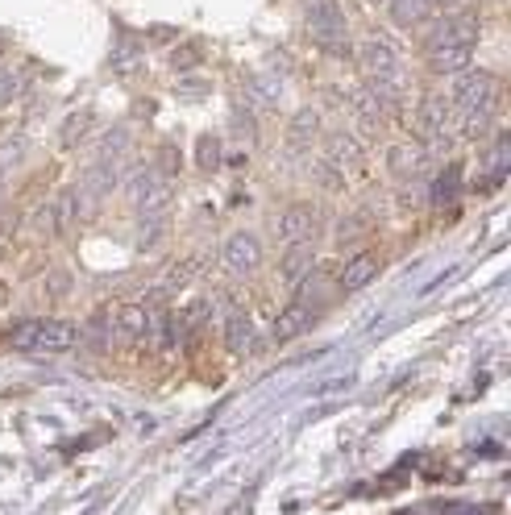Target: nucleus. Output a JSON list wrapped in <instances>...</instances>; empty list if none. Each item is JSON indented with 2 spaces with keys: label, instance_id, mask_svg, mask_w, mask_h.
Returning a JSON list of instances; mask_svg holds the SVG:
<instances>
[{
  "label": "nucleus",
  "instance_id": "obj_1",
  "mask_svg": "<svg viewBox=\"0 0 511 515\" xmlns=\"http://www.w3.org/2000/svg\"><path fill=\"white\" fill-rule=\"evenodd\" d=\"M9 345L22 354H67L79 345V329L71 321H22L13 324Z\"/></svg>",
  "mask_w": 511,
  "mask_h": 515
},
{
  "label": "nucleus",
  "instance_id": "obj_2",
  "mask_svg": "<svg viewBox=\"0 0 511 515\" xmlns=\"http://www.w3.org/2000/svg\"><path fill=\"white\" fill-rule=\"evenodd\" d=\"M308 33L320 50L337 54V59H354V46H349V22L341 13L337 0H312L308 5Z\"/></svg>",
  "mask_w": 511,
  "mask_h": 515
},
{
  "label": "nucleus",
  "instance_id": "obj_3",
  "mask_svg": "<svg viewBox=\"0 0 511 515\" xmlns=\"http://www.w3.org/2000/svg\"><path fill=\"white\" fill-rule=\"evenodd\" d=\"M449 104H453L462 117H466V113H495V108H499V79L490 76V71H462Z\"/></svg>",
  "mask_w": 511,
  "mask_h": 515
},
{
  "label": "nucleus",
  "instance_id": "obj_4",
  "mask_svg": "<svg viewBox=\"0 0 511 515\" xmlns=\"http://www.w3.org/2000/svg\"><path fill=\"white\" fill-rule=\"evenodd\" d=\"M274 233H279V241H283V246L312 241V237L320 233V208L308 204V200H300V204L283 208V212H279V225H274Z\"/></svg>",
  "mask_w": 511,
  "mask_h": 515
},
{
  "label": "nucleus",
  "instance_id": "obj_5",
  "mask_svg": "<svg viewBox=\"0 0 511 515\" xmlns=\"http://www.w3.org/2000/svg\"><path fill=\"white\" fill-rule=\"evenodd\" d=\"M354 59H358V67L366 71V79H387V76H399V50H395L391 38H366V42L354 50Z\"/></svg>",
  "mask_w": 511,
  "mask_h": 515
},
{
  "label": "nucleus",
  "instance_id": "obj_6",
  "mask_svg": "<svg viewBox=\"0 0 511 515\" xmlns=\"http://www.w3.org/2000/svg\"><path fill=\"white\" fill-rule=\"evenodd\" d=\"M412 129L420 146H445V129H449V104L441 96H425L412 113Z\"/></svg>",
  "mask_w": 511,
  "mask_h": 515
},
{
  "label": "nucleus",
  "instance_id": "obj_7",
  "mask_svg": "<svg viewBox=\"0 0 511 515\" xmlns=\"http://www.w3.org/2000/svg\"><path fill=\"white\" fill-rule=\"evenodd\" d=\"M428 46H479V17L470 13H445L436 30L428 33Z\"/></svg>",
  "mask_w": 511,
  "mask_h": 515
},
{
  "label": "nucleus",
  "instance_id": "obj_8",
  "mask_svg": "<svg viewBox=\"0 0 511 515\" xmlns=\"http://www.w3.org/2000/svg\"><path fill=\"white\" fill-rule=\"evenodd\" d=\"M76 221H79V187H63V192L38 212V229H42V233H55V237L67 233Z\"/></svg>",
  "mask_w": 511,
  "mask_h": 515
},
{
  "label": "nucleus",
  "instance_id": "obj_9",
  "mask_svg": "<svg viewBox=\"0 0 511 515\" xmlns=\"http://www.w3.org/2000/svg\"><path fill=\"white\" fill-rule=\"evenodd\" d=\"M262 262V246L254 233H233L225 241V249H220V267L229 270V275H250V270H258Z\"/></svg>",
  "mask_w": 511,
  "mask_h": 515
},
{
  "label": "nucleus",
  "instance_id": "obj_10",
  "mask_svg": "<svg viewBox=\"0 0 511 515\" xmlns=\"http://www.w3.org/2000/svg\"><path fill=\"white\" fill-rule=\"evenodd\" d=\"M325 167L337 175H349L362 167V141L354 138V133H345V129H337V133H328L325 138Z\"/></svg>",
  "mask_w": 511,
  "mask_h": 515
},
{
  "label": "nucleus",
  "instance_id": "obj_11",
  "mask_svg": "<svg viewBox=\"0 0 511 515\" xmlns=\"http://www.w3.org/2000/svg\"><path fill=\"white\" fill-rule=\"evenodd\" d=\"M374 279H379V254L362 249V254L345 258V267H341V275H337V287L345 291V295H354V291L370 287Z\"/></svg>",
  "mask_w": 511,
  "mask_h": 515
},
{
  "label": "nucleus",
  "instance_id": "obj_12",
  "mask_svg": "<svg viewBox=\"0 0 511 515\" xmlns=\"http://www.w3.org/2000/svg\"><path fill=\"white\" fill-rule=\"evenodd\" d=\"M316 324V308H308L304 300H295V303H287L279 316H274V341H295V337H304L308 329Z\"/></svg>",
  "mask_w": 511,
  "mask_h": 515
},
{
  "label": "nucleus",
  "instance_id": "obj_13",
  "mask_svg": "<svg viewBox=\"0 0 511 515\" xmlns=\"http://www.w3.org/2000/svg\"><path fill=\"white\" fill-rule=\"evenodd\" d=\"M474 63V46H428V71L436 76H462Z\"/></svg>",
  "mask_w": 511,
  "mask_h": 515
},
{
  "label": "nucleus",
  "instance_id": "obj_14",
  "mask_svg": "<svg viewBox=\"0 0 511 515\" xmlns=\"http://www.w3.org/2000/svg\"><path fill=\"white\" fill-rule=\"evenodd\" d=\"M225 345H229V354H238V357L258 349V329H254L250 312H233L225 321Z\"/></svg>",
  "mask_w": 511,
  "mask_h": 515
},
{
  "label": "nucleus",
  "instance_id": "obj_15",
  "mask_svg": "<svg viewBox=\"0 0 511 515\" xmlns=\"http://www.w3.org/2000/svg\"><path fill=\"white\" fill-rule=\"evenodd\" d=\"M425 162H428V146H391L387 150V171L399 175V179H412V175L425 171Z\"/></svg>",
  "mask_w": 511,
  "mask_h": 515
},
{
  "label": "nucleus",
  "instance_id": "obj_16",
  "mask_svg": "<svg viewBox=\"0 0 511 515\" xmlns=\"http://www.w3.org/2000/svg\"><path fill=\"white\" fill-rule=\"evenodd\" d=\"M283 279L291 283V287H300V283L308 279L316 270V249H312V241H300V246H287V254H283Z\"/></svg>",
  "mask_w": 511,
  "mask_h": 515
},
{
  "label": "nucleus",
  "instance_id": "obj_17",
  "mask_svg": "<svg viewBox=\"0 0 511 515\" xmlns=\"http://www.w3.org/2000/svg\"><path fill=\"white\" fill-rule=\"evenodd\" d=\"M507 154H511V138L507 133H499V138H495V150L487 154V175L479 179V192L482 187H499V183L507 179V167H511Z\"/></svg>",
  "mask_w": 511,
  "mask_h": 515
},
{
  "label": "nucleus",
  "instance_id": "obj_18",
  "mask_svg": "<svg viewBox=\"0 0 511 515\" xmlns=\"http://www.w3.org/2000/svg\"><path fill=\"white\" fill-rule=\"evenodd\" d=\"M349 108H354V117H358L362 125H370V129H379L382 121H387V104H382L370 87H358V92L349 96Z\"/></svg>",
  "mask_w": 511,
  "mask_h": 515
},
{
  "label": "nucleus",
  "instance_id": "obj_19",
  "mask_svg": "<svg viewBox=\"0 0 511 515\" xmlns=\"http://www.w3.org/2000/svg\"><path fill=\"white\" fill-rule=\"evenodd\" d=\"M117 324H121V333L125 337H146L154 329V316H150L146 303H121Z\"/></svg>",
  "mask_w": 511,
  "mask_h": 515
},
{
  "label": "nucleus",
  "instance_id": "obj_20",
  "mask_svg": "<svg viewBox=\"0 0 511 515\" xmlns=\"http://www.w3.org/2000/svg\"><path fill=\"white\" fill-rule=\"evenodd\" d=\"M387 9H391L395 25H425L433 5H428V0H391Z\"/></svg>",
  "mask_w": 511,
  "mask_h": 515
},
{
  "label": "nucleus",
  "instance_id": "obj_21",
  "mask_svg": "<svg viewBox=\"0 0 511 515\" xmlns=\"http://www.w3.org/2000/svg\"><path fill=\"white\" fill-rule=\"evenodd\" d=\"M200 275V258H184V262H175L171 270H166V279L158 283V291H163V295H171V291H184L187 283L196 279Z\"/></svg>",
  "mask_w": 511,
  "mask_h": 515
},
{
  "label": "nucleus",
  "instance_id": "obj_22",
  "mask_svg": "<svg viewBox=\"0 0 511 515\" xmlns=\"http://www.w3.org/2000/svg\"><path fill=\"white\" fill-rule=\"evenodd\" d=\"M457 187H462V167H457V162H449L445 171H441V179L433 183V204L436 208L449 204V200L457 195Z\"/></svg>",
  "mask_w": 511,
  "mask_h": 515
},
{
  "label": "nucleus",
  "instance_id": "obj_23",
  "mask_svg": "<svg viewBox=\"0 0 511 515\" xmlns=\"http://www.w3.org/2000/svg\"><path fill=\"white\" fill-rule=\"evenodd\" d=\"M196 162H200V171H217L220 167V141L212 138V133H204V138L196 141Z\"/></svg>",
  "mask_w": 511,
  "mask_h": 515
},
{
  "label": "nucleus",
  "instance_id": "obj_24",
  "mask_svg": "<svg viewBox=\"0 0 511 515\" xmlns=\"http://www.w3.org/2000/svg\"><path fill=\"white\" fill-rule=\"evenodd\" d=\"M495 113H466V125H462V138H487Z\"/></svg>",
  "mask_w": 511,
  "mask_h": 515
},
{
  "label": "nucleus",
  "instance_id": "obj_25",
  "mask_svg": "<svg viewBox=\"0 0 511 515\" xmlns=\"http://www.w3.org/2000/svg\"><path fill=\"white\" fill-rule=\"evenodd\" d=\"M87 125H92V113H76V117L67 121V129H63V146H76V138H84L87 133Z\"/></svg>",
  "mask_w": 511,
  "mask_h": 515
},
{
  "label": "nucleus",
  "instance_id": "obj_26",
  "mask_svg": "<svg viewBox=\"0 0 511 515\" xmlns=\"http://www.w3.org/2000/svg\"><path fill=\"white\" fill-rule=\"evenodd\" d=\"M316 125H320V117L304 108V113L295 117V125H291V138H295V141H308V133H316Z\"/></svg>",
  "mask_w": 511,
  "mask_h": 515
},
{
  "label": "nucleus",
  "instance_id": "obj_27",
  "mask_svg": "<svg viewBox=\"0 0 511 515\" xmlns=\"http://www.w3.org/2000/svg\"><path fill=\"white\" fill-rule=\"evenodd\" d=\"M17 87H22V76H13V71H0V104L17 96Z\"/></svg>",
  "mask_w": 511,
  "mask_h": 515
},
{
  "label": "nucleus",
  "instance_id": "obj_28",
  "mask_svg": "<svg viewBox=\"0 0 511 515\" xmlns=\"http://www.w3.org/2000/svg\"><path fill=\"white\" fill-rule=\"evenodd\" d=\"M196 54H200V50H196V46H187V50H184V54L175 50V59H171V63H175V67H196V63H200Z\"/></svg>",
  "mask_w": 511,
  "mask_h": 515
},
{
  "label": "nucleus",
  "instance_id": "obj_29",
  "mask_svg": "<svg viewBox=\"0 0 511 515\" xmlns=\"http://www.w3.org/2000/svg\"><path fill=\"white\" fill-rule=\"evenodd\" d=\"M370 5H391V0H370Z\"/></svg>",
  "mask_w": 511,
  "mask_h": 515
},
{
  "label": "nucleus",
  "instance_id": "obj_30",
  "mask_svg": "<svg viewBox=\"0 0 511 515\" xmlns=\"http://www.w3.org/2000/svg\"><path fill=\"white\" fill-rule=\"evenodd\" d=\"M0 303H4V283H0Z\"/></svg>",
  "mask_w": 511,
  "mask_h": 515
},
{
  "label": "nucleus",
  "instance_id": "obj_31",
  "mask_svg": "<svg viewBox=\"0 0 511 515\" xmlns=\"http://www.w3.org/2000/svg\"><path fill=\"white\" fill-rule=\"evenodd\" d=\"M0 54H4V38H0Z\"/></svg>",
  "mask_w": 511,
  "mask_h": 515
}]
</instances>
